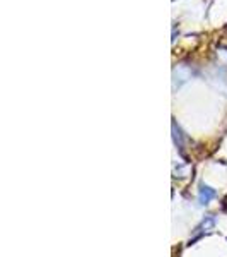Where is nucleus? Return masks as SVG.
I'll return each mask as SVG.
<instances>
[{
  "label": "nucleus",
  "mask_w": 227,
  "mask_h": 257,
  "mask_svg": "<svg viewBox=\"0 0 227 257\" xmlns=\"http://www.w3.org/2000/svg\"><path fill=\"white\" fill-rule=\"evenodd\" d=\"M214 197H216V190L207 187V185H202L200 192H198V201H200V204L202 206H207Z\"/></svg>",
  "instance_id": "obj_1"
}]
</instances>
